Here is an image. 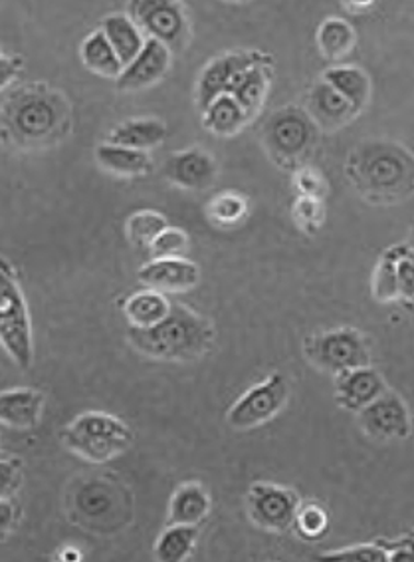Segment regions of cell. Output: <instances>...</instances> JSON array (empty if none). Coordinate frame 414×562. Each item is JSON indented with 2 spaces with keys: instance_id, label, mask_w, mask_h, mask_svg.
<instances>
[{
  "instance_id": "cell-13",
  "label": "cell",
  "mask_w": 414,
  "mask_h": 562,
  "mask_svg": "<svg viewBox=\"0 0 414 562\" xmlns=\"http://www.w3.org/2000/svg\"><path fill=\"white\" fill-rule=\"evenodd\" d=\"M171 50L165 44L153 38H147L141 53L135 56L131 63L124 66V72L119 74L117 90L122 92H137L146 90L153 83L161 82L163 76L171 68Z\"/></svg>"
},
{
  "instance_id": "cell-26",
  "label": "cell",
  "mask_w": 414,
  "mask_h": 562,
  "mask_svg": "<svg viewBox=\"0 0 414 562\" xmlns=\"http://www.w3.org/2000/svg\"><path fill=\"white\" fill-rule=\"evenodd\" d=\"M321 80L347 98L359 112L371 98V78L357 66H333L323 72Z\"/></svg>"
},
{
  "instance_id": "cell-9",
  "label": "cell",
  "mask_w": 414,
  "mask_h": 562,
  "mask_svg": "<svg viewBox=\"0 0 414 562\" xmlns=\"http://www.w3.org/2000/svg\"><path fill=\"white\" fill-rule=\"evenodd\" d=\"M290 396L286 375L276 372L264 382L250 387L228 412V426L234 429H254L278 416Z\"/></svg>"
},
{
  "instance_id": "cell-17",
  "label": "cell",
  "mask_w": 414,
  "mask_h": 562,
  "mask_svg": "<svg viewBox=\"0 0 414 562\" xmlns=\"http://www.w3.org/2000/svg\"><path fill=\"white\" fill-rule=\"evenodd\" d=\"M308 114L315 124L325 130H337L342 125L349 124L359 110L343 98L337 90H333L327 82L315 83L308 95Z\"/></svg>"
},
{
  "instance_id": "cell-39",
  "label": "cell",
  "mask_w": 414,
  "mask_h": 562,
  "mask_svg": "<svg viewBox=\"0 0 414 562\" xmlns=\"http://www.w3.org/2000/svg\"><path fill=\"white\" fill-rule=\"evenodd\" d=\"M21 481V459H0V499H7Z\"/></svg>"
},
{
  "instance_id": "cell-34",
  "label": "cell",
  "mask_w": 414,
  "mask_h": 562,
  "mask_svg": "<svg viewBox=\"0 0 414 562\" xmlns=\"http://www.w3.org/2000/svg\"><path fill=\"white\" fill-rule=\"evenodd\" d=\"M249 203L239 193H222L210 201L208 215L218 225H237L246 217Z\"/></svg>"
},
{
  "instance_id": "cell-8",
  "label": "cell",
  "mask_w": 414,
  "mask_h": 562,
  "mask_svg": "<svg viewBox=\"0 0 414 562\" xmlns=\"http://www.w3.org/2000/svg\"><path fill=\"white\" fill-rule=\"evenodd\" d=\"M129 16L143 34L165 44L171 53L185 50L191 29L179 0H129Z\"/></svg>"
},
{
  "instance_id": "cell-44",
  "label": "cell",
  "mask_w": 414,
  "mask_h": 562,
  "mask_svg": "<svg viewBox=\"0 0 414 562\" xmlns=\"http://www.w3.org/2000/svg\"><path fill=\"white\" fill-rule=\"evenodd\" d=\"M375 2L377 0H343V7L352 14H365L373 9Z\"/></svg>"
},
{
  "instance_id": "cell-35",
  "label": "cell",
  "mask_w": 414,
  "mask_h": 562,
  "mask_svg": "<svg viewBox=\"0 0 414 562\" xmlns=\"http://www.w3.org/2000/svg\"><path fill=\"white\" fill-rule=\"evenodd\" d=\"M320 561L389 562V552L384 551L383 544L377 541L373 544H357V547L323 552Z\"/></svg>"
},
{
  "instance_id": "cell-23",
  "label": "cell",
  "mask_w": 414,
  "mask_h": 562,
  "mask_svg": "<svg viewBox=\"0 0 414 562\" xmlns=\"http://www.w3.org/2000/svg\"><path fill=\"white\" fill-rule=\"evenodd\" d=\"M102 32L124 66L131 63L141 48L146 46V36L141 29L135 24L129 14H110L102 24Z\"/></svg>"
},
{
  "instance_id": "cell-47",
  "label": "cell",
  "mask_w": 414,
  "mask_h": 562,
  "mask_svg": "<svg viewBox=\"0 0 414 562\" xmlns=\"http://www.w3.org/2000/svg\"><path fill=\"white\" fill-rule=\"evenodd\" d=\"M227 2H249V0H227Z\"/></svg>"
},
{
  "instance_id": "cell-16",
  "label": "cell",
  "mask_w": 414,
  "mask_h": 562,
  "mask_svg": "<svg viewBox=\"0 0 414 562\" xmlns=\"http://www.w3.org/2000/svg\"><path fill=\"white\" fill-rule=\"evenodd\" d=\"M218 167L215 157L203 149H187L169 157L165 176L176 188L188 191H203L210 188L217 179Z\"/></svg>"
},
{
  "instance_id": "cell-42",
  "label": "cell",
  "mask_w": 414,
  "mask_h": 562,
  "mask_svg": "<svg viewBox=\"0 0 414 562\" xmlns=\"http://www.w3.org/2000/svg\"><path fill=\"white\" fill-rule=\"evenodd\" d=\"M21 70V58H12V56L0 54V92H4L19 78Z\"/></svg>"
},
{
  "instance_id": "cell-37",
  "label": "cell",
  "mask_w": 414,
  "mask_h": 562,
  "mask_svg": "<svg viewBox=\"0 0 414 562\" xmlns=\"http://www.w3.org/2000/svg\"><path fill=\"white\" fill-rule=\"evenodd\" d=\"M294 220L306 233H315L323 223V207L318 198L301 195L294 207Z\"/></svg>"
},
{
  "instance_id": "cell-15",
  "label": "cell",
  "mask_w": 414,
  "mask_h": 562,
  "mask_svg": "<svg viewBox=\"0 0 414 562\" xmlns=\"http://www.w3.org/2000/svg\"><path fill=\"white\" fill-rule=\"evenodd\" d=\"M139 281L149 289L161 292L191 291L200 281V271L193 261L183 257H166V259H153L141 267Z\"/></svg>"
},
{
  "instance_id": "cell-4",
  "label": "cell",
  "mask_w": 414,
  "mask_h": 562,
  "mask_svg": "<svg viewBox=\"0 0 414 562\" xmlns=\"http://www.w3.org/2000/svg\"><path fill=\"white\" fill-rule=\"evenodd\" d=\"M62 439L76 456L92 463H105L129 449L134 431L112 414L85 412L64 429Z\"/></svg>"
},
{
  "instance_id": "cell-28",
  "label": "cell",
  "mask_w": 414,
  "mask_h": 562,
  "mask_svg": "<svg viewBox=\"0 0 414 562\" xmlns=\"http://www.w3.org/2000/svg\"><path fill=\"white\" fill-rule=\"evenodd\" d=\"M355 44H357V34L349 22L335 16L321 22L318 29V48L323 58L332 63L343 60L345 56L353 53Z\"/></svg>"
},
{
  "instance_id": "cell-2",
  "label": "cell",
  "mask_w": 414,
  "mask_h": 562,
  "mask_svg": "<svg viewBox=\"0 0 414 562\" xmlns=\"http://www.w3.org/2000/svg\"><path fill=\"white\" fill-rule=\"evenodd\" d=\"M129 342L141 355L157 360L191 362L207 355L215 342V328L205 316L183 304H171V313L151 328H129Z\"/></svg>"
},
{
  "instance_id": "cell-31",
  "label": "cell",
  "mask_w": 414,
  "mask_h": 562,
  "mask_svg": "<svg viewBox=\"0 0 414 562\" xmlns=\"http://www.w3.org/2000/svg\"><path fill=\"white\" fill-rule=\"evenodd\" d=\"M406 245H394L383 252L377 262L373 274V296L379 302L399 301V284H396V265L403 255Z\"/></svg>"
},
{
  "instance_id": "cell-11",
  "label": "cell",
  "mask_w": 414,
  "mask_h": 562,
  "mask_svg": "<svg viewBox=\"0 0 414 562\" xmlns=\"http://www.w3.org/2000/svg\"><path fill=\"white\" fill-rule=\"evenodd\" d=\"M359 424L369 438L377 441L406 439L413 434V419L403 397L394 392H384L373 404L359 412Z\"/></svg>"
},
{
  "instance_id": "cell-10",
  "label": "cell",
  "mask_w": 414,
  "mask_h": 562,
  "mask_svg": "<svg viewBox=\"0 0 414 562\" xmlns=\"http://www.w3.org/2000/svg\"><path fill=\"white\" fill-rule=\"evenodd\" d=\"M300 505L296 491L274 483H254L249 491L250 519L266 531H288L296 522Z\"/></svg>"
},
{
  "instance_id": "cell-22",
  "label": "cell",
  "mask_w": 414,
  "mask_h": 562,
  "mask_svg": "<svg viewBox=\"0 0 414 562\" xmlns=\"http://www.w3.org/2000/svg\"><path fill=\"white\" fill-rule=\"evenodd\" d=\"M200 112H203V124H205V127H207L208 132L217 134V136H234L250 122L249 114L239 104V100L230 94L217 95Z\"/></svg>"
},
{
  "instance_id": "cell-30",
  "label": "cell",
  "mask_w": 414,
  "mask_h": 562,
  "mask_svg": "<svg viewBox=\"0 0 414 562\" xmlns=\"http://www.w3.org/2000/svg\"><path fill=\"white\" fill-rule=\"evenodd\" d=\"M76 509L88 521L105 519L115 509V495L102 481H90L76 495Z\"/></svg>"
},
{
  "instance_id": "cell-1",
  "label": "cell",
  "mask_w": 414,
  "mask_h": 562,
  "mask_svg": "<svg viewBox=\"0 0 414 562\" xmlns=\"http://www.w3.org/2000/svg\"><path fill=\"white\" fill-rule=\"evenodd\" d=\"M347 171L363 198L394 203L414 193V156L394 142H365L349 157Z\"/></svg>"
},
{
  "instance_id": "cell-45",
  "label": "cell",
  "mask_w": 414,
  "mask_h": 562,
  "mask_svg": "<svg viewBox=\"0 0 414 562\" xmlns=\"http://www.w3.org/2000/svg\"><path fill=\"white\" fill-rule=\"evenodd\" d=\"M64 561H80V552L78 551H66L62 554Z\"/></svg>"
},
{
  "instance_id": "cell-19",
  "label": "cell",
  "mask_w": 414,
  "mask_h": 562,
  "mask_svg": "<svg viewBox=\"0 0 414 562\" xmlns=\"http://www.w3.org/2000/svg\"><path fill=\"white\" fill-rule=\"evenodd\" d=\"M272 60H260L252 64L244 72L240 74L239 80L232 86L230 95H234L239 100V104L244 108V112L249 114L250 120L258 114L262 105L266 102L268 95L269 82H272Z\"/></svg>"
},
{
  "instance_id": "cell-5",
  "label": "cell",
  "mask_w": 414,
  "mask_h": 562,
  "mask_svg": "<svg viewBox=\"0 0 414 562\" xmlns=\"http://www.w3.org/2000/svg\"><path fill=\"white\" fill-rule=\"evenodd\" d=\"M0 344L12 362L28 370L34 360L32 323L19 282L0 265Z\"/></svg>"
},
{
  "instance_id": "cell-38",
  "label": "cell",
  "mask_w": 414,
  "mask_h": 562,
  "mask_svg": "<svg viewBox=\"0 0 414 562\" xmlns=\"http://www.w3.org/2000/svg\"><path fill=\"white\" fill-rule=\"evenodd\" d=\"M396 284L399 301L414 302V250L409 245L396 265Z\"/></svg>"
},
{
  "instance_id": "cell-21",
  "label": "cell",
  "mask_w": 414,
  "mask_h": 562,
  "mask_svg": "<svg viewBox=\"0 0 414 562\" xmlns=\"http://www.w3.org/2000/svg\"><path fill=\"white\" fill-rule=\"evenodd\" d=\"M95 161L104 167L105 171L119 176V178H137L146 176L151 169V157L147 151L134 147L104 144L95 149Z\"/></svg>"
},
{
  "instance_id": "cell-6",
  "label": "cell",
  "mask_w": 414,
  "mask_h": 562,
  "mask_svg": "<svg viewBox=\"0 0 414 562\" xmlns=\"http://www.w3.org/2000/svg\"><path fill=\"white\" fill-rule=\"evenodd\" d=\"M303 355L315 368L335 375L363 366H371L369 344L355 328L311 334L303 342Z\"/></svg>"
},
{
  "instance_id": "cell-14",
  "label": "cell",
  "mask_w": 414,
  "mask_h": 562,
  "mask_svg": "<svg viewBox=\"0 0 414 562\" xmlns=\"http://www.w3.org/2000/svg\"><path fill=\"white\" fill-rule=\"evenodd\" d=\"M387 392L383 375L371 366L355 368L337 375L335 384V402L337 406L359 414L363 407L373 404L375 400Z\"/></svg>"
},
{
  "instance_id": "cell-32",
  "label": "cell",
  "mask_w": 414,
  "mask_h": 562,
  "mask_svg": "<svg viewBox=\"0 0 414 562\" xmlns=\"http://www.w3.org/2000/svg\"><path fill=\"white\" fill-rule=\"evenodd\" d=\"M169 227L165 217L157 211H139L127 220L125 233L135 247H149Z\"/></svg>"
},
{
  "instance_id": "cell-24",
  "label": "cell",
  "mask_w": 414,
  "mask_h": 562,
  "mask_svg": "<svg viewBox=\"0 0 414 562\" xmlns=\"http://www.w3.org/2000/svg\"><path fill=\"white\" fill-rule=\"evenodd\" d=\"M166 125L159 120H129L114 127L107 137L110 144L115 146L134 147L141 151H149L165 142Z\"/></svg>"
},
{
  "instance_id": "cell-36",
  "label": "cell",
  "mask_w": 414,
  "mask_h": 562,
  "mask_svg": "<svg viewBox=\"0 0 414 562\" xmlns=\"http://www.w3.org/2000/svg\"><path fill=\"white\" fill-rule=\"evenodd\" d=\"M188 249V235L185 231L175 229V227H166L159 237H157L149 250L153 255V259H166V257H181Z\"/></svg>"
},
{
  "instance_id": "cell-20",
  "label": "cell",
  "mask_w": 414,
  "mask_h": 562,
  "mask_svg": "<svg viewBox=\"0 0 414 562\" xmlns=\"http://www.w3.org/2000/svg\"><path fill=\"white\" fill-rule=\"evenodd\" d=\"M210 513V497L198 483H185L173 493L169 503V525L198 527Z\"/></svg>"
},
{
  "instance_id": "cell-25",
  "label": "cell",
  "mask_w": 414,
  "mask_h": 562,
  "mask_svg": "<svg viewBox=\"0 0 414 562\" xmlns=\"http://www.w3.org/2000/svg\"><path fill=\"white\" fill-rule=\"evenodd\" d=\"M124 313L134 328H151L171 313V302L156 289L135 292L124 302Z\"/></svg>"
},
{
  "instance_id": "cell-46",
  "label": "cell",
  "mask_w": 414,
  "mask_h": 562,
  "mask_svg": "<svg viewBox=\"0 0 414 562\" xmlns=\"http://www.w3.org/2000/svg\"><path fill=\"white\" fill-rule=\"evenodd\" d=\"M409 247L414 250V229L413 233H411V243H409Z\"/></svg>"
},
{
  "instance_id": "cell-3",
  "label": "cell",
  "mask_w": 414,
  "mask_h": 562,
  "mask_svg": "<svg viewBox=\"0 0 414 562\" xmlns=\"http://www.w3.org/2000/svg\"><path fill=\"white\" fill-rule=\"evenodd\" d=\"M68 125V108L60 94L42 86L16 90L2 105V127L21 147L54 144Z\"/></svg>"
},
{
  "instance_id": "cell-29",
  "label": "cell",
  "mask_w": 414,
  "mask_h": 562,
  "mask_svg": "<svg viewBox=\"0 0 414 562\" xmlns=\"http://www.w3.org/2000/svg\"><path fill=\"white\" fill-rule=\"evenodd\" d=\"M198 539L195 525H169L157 539L156 559L159 562L187 561Z\"/></svg>"
},
{
  "instance_id": "cell-18",
  "label": "cell",
  "mask_w": 414,
  "mask_h": 562,
  "mask_svg": "<svg viewBox=\"0 0 414 562\" xmlns=\"http://www.w3.org/2000/svg\"><path fill=\"white\" fill-rule=\"evenodd\" d=\"M44 394L31 387L0 392V424L14 429H34L41 424Z\"/></svg>"
},
{
  "instance_id": "cell-41",
  "label": "cell",
  "mask_w": 414,
  "mask_h": 562,
  "mask_svg": "<svg viewBox=\"0 0 414 562\" xmlns=\"http://www.w3.org/2000/svg\"><path fill=\"white\" fill-rule=\"evenodd\" d=\"M296 186L301 191V195H308V198H321V191H323V178H321L318 171H313L310 167L301 169L296 178Z\"/></svg>"
},
{
  "instance_id": "cell-27",
  "label": "cell",
  "mask_w": 414,
  "mask_h": 562,
  "mask_svg": "<svg viewBox=\"0 0 414 562\" xmlns=\"http://www.w3.org/2000/svg\"><path fill=\"white\" fill-rule=\"evenodd\" d=\"M82 63L90 72L97 74L107 80H117L124 72V63L114 50V46L105 38L102 31L92 32L82 44Z\"/></svg>"
},
{
  "instance_id": "cell-43",
  "label": "cell",
  "mask_w": 414,
  "mask_h": 562,
  "mask_svg": "<svg viewBox=\"0 0 414 562\" xmlns=\"http://www.w3.org/2000/svg\"><path fill=\"white\" fill-rule=\"evenodd\" d=\"M14 525V507L7 499H0V537L7 531H11Z\"/></svg>"
},
{
  "instance_id": "cell-12",
  "label": "cell",
  "mask_w": 414,
  "mask_h": 562,
  "mask_svg": "<svg viewBox=\"0 0 414 562\" xmlns=\"http://www.w3.org/2000/svg\"><path fill=\"white\" fill-rule=\"evenodd\" d=\"M269 56L260 53H232L220 56L208 64L200 74L197 88V102L200 110H205L217 95L230 94L232 86L239 80L240 74L250 68L252 64L266 60Z\"/></svg>"
},
{
  "instance_id": "cell-7",
  "label": "cell",
  "mask_w": 414,
  "mask_h": 562,
  "mask_svg": "<svg viewBox=\"0 0 414 562\" xmlns=\"http://www.w3.org/2000/svg\"><path fill=\"white\" fill-rule=\"evenodd\" d=\"M264 142L269 156L281 166L300 164L315 144V122L296 105L278 110L264 127Z\"/></svg>"
},
{
  "instance_id": "cell-40",
  "label": "cell",
  "mask_w": 414,
  "mask_h": 562,
  "mask_svg": "<svg viewBox=\"0 0 414 562\" xmlns=\"http://www.w3.org/2000/svg\"><path fill=\"white\" fill-rule=\"evenodd\" d=\"M379 542L389 552V562H414V535H406L396 541Z\"/></svg>"
},
{
  "instance_id": "cell-33",
  "label": "cell",
  "mask_w": 414,
  "mask_h": 562,
  "mask_svg": "<svg viewBox=\"0 0 414 562\" xmlns=\"http://www.w3.org/2000/svg\"><path fill=\"white\" fill-rule=\"evenodd\" d=\"M294 527L298 529L303 539L315 541L330 529V515L325 507H321L320 503H306V505H300Z\"/></svg>"
}]
</instances>
